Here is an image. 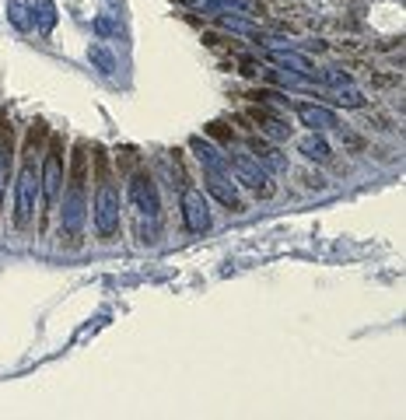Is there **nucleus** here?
I'll list each match as a JSON object with an SVG mask.
<instances>
[{"label": "nucleus", "mask_w": 406, "mask_h": 420, "mask_svg": "<svg viewBox=\"0 0 406 420\" xmlns=\"http://www.w3.org/2000/svg\"><path fill=\"white\" fill-rule=\"evenodd\" d=\"M190 147H193V154L200 158V165L210 172V175H231V169H228V158L210 144V140H203V137H193L190 140Z\"/></svg>", "instance_id": "6e6552de"}, {"label": "nucleus", "mask_w": 406, "mask_h": 420, "mask_svg": "<svg viewBox=\"0 0 406 420\" xmlns=\"http://www.w3.org/2000/svg\"><path fill=\"white\" fill-rule=\"evenodd\" d=\"M298 120H302L305 126H312L315 133H322V130H333V126H336V113H333V109H326V105H298Z\"/></svg>", "instance_id": "1a4fd4ad"}, {"label": "nucleus", "mask_w": 406, "mask_h": 420, "mask_svg": "<svg viewBox=\"0 0 406 420\" xmlns=\"http://www.w3.org/2000/svg\"><path fill=\"white\" fill-rule=\"evenodd\" d=\"M88 60H91V67H98L105 77L116 74V57H112V52H109L102 42H91V46H88Z\"/></svg>", "instance_id": "ddd939ff"}, {"label": "nucleus", "mask_w": 406, "mask_h": 420, "mask_svg": "<svg viewBox=\"0 0 406 420\" xmlns=\"http://www.w3.org/2000/svg\"><path fill=\"white\" fill-rule=\"evenodd\" d=\"M322 77H326V84H336V88H351L354 84V77L347 74V70H326Z\"/></svg>", "instance_id": "4be33fe9"}, {"label": "nucleus", "mask_w": 406, "mask_h": 420, "mask_svg": "<svg viewBox=\"0 0 406 420\" xmlns=\"http://www.w3.org/2000/svg\"><path fill=\"white\" fill-rule=\"evenodd\" d=\"M336 102H343V105H351V109H358V105H365V95L351 88V91H347V95L340 91V98H336Z\"/></svg>", "instance_id": "5701e85b"}, {"label": "nucleus", "mask_w": 406, "mask_h": 420, "mask_svg": "<svg viewBox=\"0 0 406 420\" xmlns=\"http://www.w3.org/2000/svg\"><path fill=\"white\" fill-rule=\"evenodd\" d=\"M183 214H186L190 231L203 235V231L210 228V210H207V200H203L200 189H186V193H183Z\"/></svg>", "instance_id": "39448f33"}, {"label": "nucleus", "mask_w": 406, "mask_h": 420, "mask_svg": "<svg viewBox=\"0 0 406 420\" xmlns=\"http://www.w3.org/2000/svg\"><path fill=\"white\" fill-rule=\"evenodd\" d=\"M42 196H46V207L56 203V196H60V186H64V169H60V151H49L46 162H42Z\"/></svg>", "instance_id": "0eeeda50"}, {"label": "nucleus", "mask_w": 406, "mask_h": 420, "mask_svg": "<svg viewBox=\"0 0 406 420\" xmlns=\"http://www.w3.org/2000/svg\"><path fill=\"white\" fill-rule=\"evenodd\" d=\"M252 154H256V162H263L270 172H284L287 169V158L277 151V147H266V144H256L252 147Z\"/></svg>", "instance_id": "2eb2a0df"}, {"label": "nucleus", "mask_w": 406, "mask_h": 420, "mask_svg": "<svg viewBox=\"0 0 406 420\" xmlns=\"http://www.w3.org/2000/svg\"><path fill=\"white\" fill-rule=\"evenodd\" d=\"M207 189L224 203V207H231V210H242V200H239V193H235V186H228V175H210L207 172Z\"/></svg>", "instance_id": "9b49d317"}, {"label": "nucleus", "mask_w": 406, "mask_h": 420, "mask_svg": "<svg viewBox=\"0 0 406 420\" xmlns=\"http://www.w3.org/2000/svg\"><path fill=\"white\" fill-rule=\"evenodd\" d=\"M84 210H88L84 186H81V179H74L71 189H67V196H64V231L67 235H81V228H84Z\"/></svg>", "instance_id": "20e7f679"}, {"label": "nucleus", "mask_w": 406, "mask_h": 420, "mask_svg": "<svg viewBox=\"0 0 406 420\" xmlns=\"http://www.w3.org/2000/svg\"><path fill=\"white\" fill-rule=\"evenodd\" d=\"M95 32H98L102 39H109V35H116V32H120V25H116L109 15H98V18H95Z\"/></svg>", "instance_id": "aec40b11"}, {"label": "nucleus", "mask_w": 406, "mask_h": 420, "mask_svg": "<svg viewBox=\"0 0 406 420\" xmlns=\"http://www.w3.org/2000/svg\"><path fill=\"white\" fill-rule=\"evenodd\" d=\"M298 151L308 158V162H326V158H329V144H326L319 133H312V137H302V140H298Z\"/></svg>", "instance_id": "4468645a"}, {"label": "nucleus", "mask_w": 406, "mask_h": 420, "mask_svg": "<svg viewBox=\"0 0 406 420\" xmlns=\"http://www.w3.org/2000/svg\"><path fill=\"white\" fill-rule=\"evenodd\" d=\"M228 169H231V175H235L242 186L256 189L259 196H270V193H273L270 175L259 169V162H256V158H249V154H231V158H228Z\"/></svg>", "instance_id": "f03ea898"}, {"label": "nucleus", "mask_w": 406, "mask_h": 420, "mask_svg": "<svg viewBox=\"0 0 406 420\" xmlns=\"http://www.w3.org/2000/svg\"><path fill=\"white\" fill-rule=\"evenodd\" d=\"M130 200H133V207L140 210V214L154 225L158 221V189H154V182L147 179V175H137L133 182H130Z\"/></svg>", "instance_id": "423d86ee"}, {"label": "nucleus", "mask_w": 406, "mask_h": 420, "mask_svg": "<svg viewBox=\"0 0 406 420\" xmlns=\"http://www.w3.org/2000/svg\"><path fill=\"white\" fill-rule=\"evenodd\" d=\"M8 21L18 28V32H28L32 28V4L28 0H8Z\"/></svg>", "instance_id": "f8f14e48"}, {"label": "nucleus", "mask_w": 406, "mask_h": 420, "mask_svg": "<svg viewBox=\"0 0 406 420\" xmlns=\"http://www.w3.org/2000/svg\"><path fill=\"white\" fill-rule=\"evenodd\" d=\"M266 57L277 64V67H284V70H295V74H312V60L308 57H302V52H295V49H277V46H270V52Z\"/></svg>", "instance_id": "9d476101"}, {"label": "nucleus", "mask_w": 406, "mask_h": 420, "mask_svg": "<svg viewBox=\"0 0 406 420\" xmlns=\"http://www.w3.org/2000/svg\"><path fill=\"white\" fill-rule=\"evenodd\" d=\"M203 11H235V15H252L246 0H200Z\"/></svg>", "instance_id": "dca6fc26"}, {"label": "nucleus", "mask_w": 406, "mask_h": 420, "mask_svg": "<svg viewBox=\"0 0 406 420\" xmlns=\"http://www.w3.org/2000/svg\"><path fill=\"white\" fill-rule=\"evenodd\" d=\"M221 25H224V28H231V32H246V35H256V28H252L249 21H242V18H228V15H221Z\"/></svg>", "instance_id": "412c9836"}, {"label": "nucleus", "mask_w": 406, "mask_h": 420, "mask_svg": "<svg viewBox=\"0 0 406 420\" xmlns=\"http://www.w3.org/2000/svg\"><path fill=\"white\" fill-rule=\"evenodd\" d=\"M256 120L263 123V130L270 133V137H277V140H284L287 133H291V126H287L284 120H277V116H266V113H256Z\"/></svg>", "instance_id": "f3484780"}, {"label": "nucleus", "mask_w": 406, "mask_h": 420, "mask_svg": "<svg viewBox=\"0 0 406 420\" xmlns=\"http://www.w3.org/2000/svg\"><path fill=\"white\" fill-rule=\"evenodd\" d=\"M56 25V8H53V0H39V28L42 32H53Z\"/></svg>", "instance_id": "a211bd4d"}, {"label": "nucleus", "mask_w": 406, "mask_h": 420, "mask_svg": "<svg viewBox=\"0 0 406 420\" xmlns=\"http://www.w3.org/2000/svg\"><path fill=\"white\" fill-rule=\"evenodd\" d=\"M8 169H11V140L0 137V193H4V182H8Z\"/></svg>", "instance_id": "6ab92c4d"}, {"label": "nucleus", "mask_w": 406, "mask_h": 420, "mask_svg": "<svg viewBox=\"0 0 406 420\" xmlns=\"http://www.w3.org/2000/svg\"><path fill=\"white\" fill-rule=\"evenodd\" d=\"M95 231L102 238L120 231V193L112 189V182H102L95 193Z\"/></svg>", "instance_id": "f257e3e1"}, {"label": "nucleus", "mask_w": 406, "mask_h": 420, "mask_svg": "<svg viewBox=\"0 0 406 420\" xmlns=\"http://www.w3.org/2000/svg\"><path fill=\"white\" fill-rule=\"evenodd\" d=\"M35 200H39V175H35V165L28 162L18 175V210H15V218L18 225H28L32 214H35Z\"/></svg>", "instance_id": "7ed1b4c3"}]
</instances>
